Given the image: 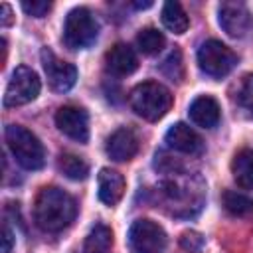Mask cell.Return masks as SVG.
<instances>
[{
	"mask_svg": "<svg viewBox=\"0 0 253 253\" xmlns=\"http://www.w3.org/2000/svg\"><path fill=\"white\" fill-rule=\"evenodd\" d=\"M166 247V231L152 219H136L128 229L130 253H162Z\"/></svg>",
	"mask_w": 253,
	"mask_h": 253,
	"instance_id": "7",
	"label": "cell"
},
{
	"mask_svg": "<svg viewBox=\"0 0 253 253\" xmlns=\"http://www.w3.org/2000/svg\"><path fill=\"white\" fill-rule=\"evenodd\" d=\"M125 194V178L111 168H103L99 172V200L107 206H115L121 202Z\"/></svg>",
	"mask_w": 253,
	"mask_h": 253,
	"instance_id": "15",
	"label": "cell"
},
{
	"mask_svg": "<svg viewBox=\"0 0 253 253\" xmlns=\"http://www.w3.org/2000/svg\"><path fill=\"white\" fill-rule=\"evenodd\" d=\"M166 43V38L162 32H158L156 28H144L138 32L136 36V45L144 55H154L158 53Z\"/></svg>",
	"mask_w": 253,
	"mask_h": 253,
	"instance_id": "21",
	"label": "cell"
},
{
	"mask_svg": "<svg viewBox=\"0 0 253 253\" xmlns=\"http://www.w3.org/2000/svg\"><path fill=\"white\" fill-rule=\"evenodd\" d=\"M6 142L10 152L14 154L16 162L26 170H40L45 164V150L40 138L30 132L26 126L8 125L6 126Z\"/></svg>",
	"mask_w": 253,
	"mask_h": 253,
	"instance_id": "3",
	"label": "cell"
},
{
	"mask_svg": "<svg viewBox=\"0 0 253 253\" xmlns=\"http://www.w3.org/2000/svg\"><path fill=\"white\" fill-rule=\"evenodd\" d=\"M231 174L239 188L253 190V150L243 148L231 160Z\"/></svg>",
	"mask_w": 253,
	"mask_h": 253,
	"instance_id": "16",
	"label": "cell"
},
{
	"mask_svg": "<svg viewBox=\"0 0 253 253\" xmlns=\"http://www.w3.org/2000/svg\"><path fill=\"white\" fill-rule=\"evenodd\" d=\"M75 213L77 204L65 190L55 186H45L40 190L34 204V219L40 229L57 233L75 219Z\"/></svg>",
	"mask_w": 253,
	"mask_h": 253,
	"instance_id": "1",
	"label": "cell"
},
{
	"mask_svg": "<svg viewBox=\"0 0 253 253\" xmlns=\"http://www.w3.org/2000/svg\"><path fill=\"white\" fill-rule=\"evenodd\" d=\"M134 6H136V8H150L152 2H134Z\"/></svg>",
	"mask_w": 253,
	"mask_h": 253,
	"instance_id": "28",
	"label": "cell"
},
{
	"mask_svg": "<svg viewBox=\"0 0 253 253\" xmlns=\"http://www.w3.org/2000/svg\"><path fill=\"white\" fill-rule=\"evenodd\" d=\"M217 20L223 32L231 38H243L253 26V16L243 2H221Z\"/></svg>",
	"mask_w": 253,
	"mask_h": 253,
	"instance_id": "9",
	"label": "cell"
},
{
	"mask_svg": "<svg viewBox=\"0 0 253 253\" xmlns=\"http://www.w3.org/2000/svg\"><path fill=\"white\" fill-rule=\"evenodd\" d=\"M190 121L202 128H213L219 123V105L210 95H200L190 103Z\"/></svg>",
	"mask_w": 253,
	"mask_h": 253,
	"instance_id": "14",
	"label": "cell"
},
{
	"mask_svg": "<svg viewBox=\"0 0 253 253\" xmlns=\"http://www.w3.org/2000/svg\"><path fill=\"white\" fill-rule=\"evenodd\" d=\"M223 208L235 217H245V215L253 213V200L241 192L227 190L223 194Z\"/></svg>",
	"mask_w": 253,
	"mask_h": 253,
	"instance_id": "20",
	"label": "cell"
},
{
	"mask_svg": "<svg viewBox=\"0 0 253 253\" xmlns=\"http://www.w3.org/2000/svg\"><path fill=\"white\" fill-rule=\"evenodd\" d=\"M113 245V231L105 223H95V227L89 231L83 253H111Z\"/></svg>",
	"mask_w": 253,
	"mask_h": 253,
	"instance_id": "17",
	"label": "cell"
},
{
	"mask_svg": "<svg viewBox=\"0 0 253 253\" xmlns=\"http://www.w3.org/2000/svg\"><path fill=\"white\" fill-rule=\"evenodd\" d=\"M138 136L132 128L128 126H121L115 132H111V136L105 142V152L109 154V158L117 160V162H126L130 158H134V154L138 152Z\"/></svg>",
	"mask_w": 253,
	"mask_h": 253,
	"instance_id": "11",
	"label": "cell"
},
{
	"mask_svg": "<svg viewBox=\"0 0 253 253\" xmlns=\"http://www.w3.org/2000/svg\"><path fill=\"white\" fill-rule=\"evenodd\" d=\"M22 10H24L28 16L43 18V16L51 10V2H47V0H24V2H22Z\"/></svg>",
	"mask_w": 253,
	"mask_h": 253,
	"instance_id": "24",
	"label": "cell"
},
{
	"mask_svg": "<svg viewBox=\"0 0 253 253\" xmlns=\"http://www.w3.org/2000/svg\"><path fill=\"white\" fill-rule=\"evenodd\" d=\"M105 67L113 75H130L138 67V57L130 45L115 43L105 55Z\"/></svg>",
	"mask_w": 253,
	"mask_h": 253,
	"instance_id": "13",
	"label": "cell"
},
{
	"mask_svg": "<svg viewBox=\"0 0 253 253\" xmlns=\"http://www.w3.org/2000/svg\"><path fill=\"white\" fill-rule=\"evenodd\" d=\"M235 103L239 105V109L253 119V73H247L241 77V81L237 83L235 95H233Z\"/></svg>",
	"mask_w": 253,
	"mask_h": 253,
	"instance_id": "22",
	"label": "cell"
},
{
	"mask_svg": "<svg viewBox=\"0 0 253 253\" xmlns=\"http://www.w3.org/2000/svg\"><path fill=\"white\" fill-rule=\"evenodd\" d=\"M12 245H14V233H12L10 225L4 221V225H2V253H10Z\"/></svg>",
	"mask_w": 253,
	"mask_h": 253,
	"instance_id": "26",
	"label": "cell"
},
{
	"mask_svg": "<svg viewBox=\"0 0 253 253\" xmlns=\"http://www.w3.org/2000/svg\"><path fill=\"white\" fill-rule=\"evenodd\" d=\"M237 63V55L219 40H208L198 49V65L210 77H225Z\"/></svg>",
	"mask_w": 253,
	"mask_h": 253,
	"instance_id": "5",
	"label": "cell"
},
{
	"mask_svg": "<svg viewBox=\"0 0 253 253\" xmlns=\"http://www.w3.org/2000/svg\"><path fill=\"white\" fill-rule=\"evenodd\" d=\"M0 10H2V12H0V24H2V26H10V24H12V8H10L8 4H2Z\"/></svg>",
	"mask_w": 253,
	"mask_h": 253,
	"instance_id": "27",
	"label": "cell"
},
{
	"mask_svg": "<svg viewBox=\"0 0 253 253\" xmlns=\"http://www.w3.org/2000/svg\"><path fill=\"white\" fill-rule=\"evenodd\" d=\"M180 245L184 249H188V251H200L202 245H204V237L198 231H186L180 237Z\"/></svg>",
	"mask_w": 253,
	"mask_h": 253,
	"instance_id": "25",
	"label": "cell"
},
{
	"mask_svg": "<svg viewBox=\"0 0 253 253\" xmlns=\"http://www.w3.org/2000/svg\"><path fill=\"white\" fill-rule=\"evenodd\" d=\"M42 65H43V71L47 75V83L53 91L57 93H65L69 91L75 81H77V69L75 65L59 59L49 47H43L42 49Z\"/></svg>",
	"mask_w": 253,
	"mask_h": 253,
	"instance_id": "8",
	"label": "cell"
},
{
	"mask_svg": "<svg viewBox=\"0 0 253 253\" xmlns=\"http://www.w3.org/2000/svg\"><path fill=\"white\" fill-rule=\"evenodd\" d=\"M42 83L34 69L20 65L14 69L6 93H4V107H20L26 103H32L40 95Z\"/></svg>",
	"mask_w": 253,
	"mask_h": 253,
	"instance_id": "6",
	"label": "cell"
},
{
	"mask_svg": "<svg viewBox=\"0 0 253 253\" xmlns=\"http://www.w3.org/2000/svg\"><path fill=\"white\" fill-rule=\"evenodd\" d=\"M97 34H99V24L87 8L79 6L67 14L63 24V43L69 49L89 47L97 40Z\"/></svg>",
	"mask_w": 253,
	"mask_h": 253,
	"instance_id": "4",
	"label": "cell"
},
{
	"mask_svg": "<svg viewBox=\"0 0 253 253\" xmlns=\"http://www.w3.org/2000/svg\"><path fill=\"white\" fill-rule=\"evenodd\" d=\"M162 24L172 34H184L190 26V20L178 2H166L162 6Z\"/></svg>",
	"mask_w": 253,
	"mask_h": 253,
	"instance_id": "18",
	"label": "cell"
},
{
	"mask_svg": "<svg viewBox=\"0 0 253 253\" xmlns=\"http://www.w3.org/2000/svg\"><path fill=\"white\" fill-rule=\"evenodd\" d=\"M55 125L63 134H67L77 142L89 140V115L81 107H73V105L59 107L55 113Z\"/></svg>",
	"mask_w": 253,
	"mask_h": 253,
	"instance_id": "10",
	"label": "cell"
},
{
	"mask_svg": "<svg viewBox=\"0 0 253 253\" xmlns=\"http://www.w3.org/2000/svg\"><path fill=\"white\" fill-rule=\"evenodd\" d=\"M57 166L59 170L69 178V180H85L87 174H89V164L77 156V154H71V152H65L59 156L57 160Z\"/></svg>",
	"mask_w": 253,
	"mask_h": 253,
	"instance_id": "19",
	"label": "cell"
},
{
	"mask_svg": "<svg viewBox=\"0 0 253 253\" xmlns=\"http://www.w3.org/2000/svg\"><path fill=\"white\" fill-rule=\"evenodd\" d=\"M166 144L172 150L184 152V154H200L204 150V142L200 134L186 123H176L166 130Z\"/></svg>",
	"mask_w": 253,
	"mask_h": 253,
	"instance_id": "12",
	"label": "cell"
},
{
	"mask_svg": "<svg viewBox=\"0 0 253 253\" xmlns=\"http://www.w3.org/2000/svg\"><path fill=\"white\" fill-rule=\"evenodd\" d=\"M162 71L174 81H180L182 79V75H184V65H182V53H180V49H174L166 59H164V63H162Z\"/></svg>",
	"mask_w": 253,
	"mask_h": 253,
	"instance_id": "23",
	"label": "cell"
},
{
	"mask_svg": "<svg viewBox=\"0 0 253 253\" xmlns=\"http://www.w3.org/2000/svg\"><path fill=\"white\" fill-rule=\"evenodd\" d=\"M130 107L132 111L146 119V121H158L162 119L170 107H172V93L158 81H144L138 83L132 91H130Z\"/></svg>",
	"mask_w": 253,
	"mask_h": 253,
	"instance_id": "2",
	"label": "cell"
}]
</instances>
